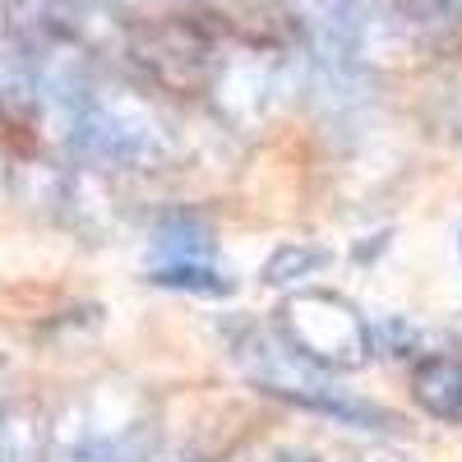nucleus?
Returning a JSON list of instances; mask_svg holds the SVG:
<instances>
[{"label": "nucleus", "mask_w": 462, "mask_h": 462, "mask_svg": "<svg viewBox=\"0 0 462 462\" xmlns=\"http://www.w3.org/2000/svg\"><path fill=\"white\" fill-rule=\"evenodd\" d=\"M457 130H462V121H457Z\"/></svg>", "instance_id": "obj_9"}, {"label": "nucleus", "mask_w": 462, "mask_h": 462, "mask_svg": "<svg viewBox=\"0 0 462 462\" xmlns=\"http://www.w3.org/2000/svg\"><path fill=\"white\" fill-rule=\"evenodd\" d=\"M231 356L245 370V379L254 383L259 393H273L282 402H296L305 411H319V416H333L342 426H361V430H379V426H393V416L346 393L333 383V370L305 361L300 352L278 337V333H259V328H241L231 337Z\"/></svg>", "instance_id": "obj_1"}, {"label": "nucleus", "mask_w": 462, "mask_h": 462, "mask_svg": "<svg viewBox=\"0 0 462 462\" xmlns=\"http://www.w3.org/2000/svg\"><path fill=\"white\" fill-rule=\"evenodd\" d=\"M328 263V250H319V245H282L273 259H268V268H263V282L268 287H287V282H296V278H310V273H319V268Z\"/></svg>", "instance_id": "obj_5"}, {"label": "nucleus", "mask_w": 462, "mask_h": 462, "mask_svg": "<svg viewBox=\"0 0 462 462\" xmlns=\"http://www.w3.org/2000/svg\"><path fill=\"white\" fill-rule=\"evenodd\" d=\"M148 278L158 287H176V291H195V296H231L236 278L217 268L213 254H185V259H158L148 268Z\"/></svg>", "instance_id": "obj_4"}, {"label": "nucleus", "mask_w": 462, "mask_h": 462, "mask_svg": "<svg viewBox=\"0 0 462 462\" xmlns=\"http://www.w3.org/2000/svg\"><path fill=\"white\" fill-rule=\"evenodd\" d=\"M273 462H319V457H315V453H296V448H291V453H278Z\"/></svg>", "instance_id": "obj_6"}, {"label": "nucleus", "mask_w": 462, "mask_h": 462, "mask_svg": "<svg viewBox=\"0 0 462 462\" xmlns=\"http://www.w3.org/2000/svg\"><path fill=\"white\" fill-rule=\"evenodd\" d=\"M448 10H453V14L462 19V0H448Z\"/></svg>", "instance_id": "obj_8"}, {"label": "nucleus", "mask_w": 462, "mask_h": 462, "mask_svg": "<svg viewBox=\"0 0 462 462\" xmlns=\"http://www.w3.org/2000/svg\"><path fill=\"white\" fill-rule=\"evenodd\" d=\"M365 462H407V457H398V453H374V457H365Z\"/></svg>", "instance_id": "obj_7"}, {"label": "nucleus", "mask_w": 462, "mask_h": 462, "mask_svg": "<svg viewBox=\"0 0 462 462\" xmlns=\"http://www.w3.org/2000/svg\"><path fill=\"white\" fill-rule=\"evenodd\" d=\"M278 337L324 370H361L374 356V333L337 291H296L278 305Z\"/></svg>", "instance_id": "obj_2"}, {"label": "nucleus", "mask_w": 462, "mask_h": 462, "mask_svg": "<svg viewBox=\"0 0 462 462\" xmlns=\"http://www.w3.org/2000/svg\"><path fill=\"white\" fill-rule=\"evenodd\" d=\"M411 398L426 416L462 426V361L457 356H420L411 370Z\"/></svg>", "instance_id": "obj_3"}]
</instances>
